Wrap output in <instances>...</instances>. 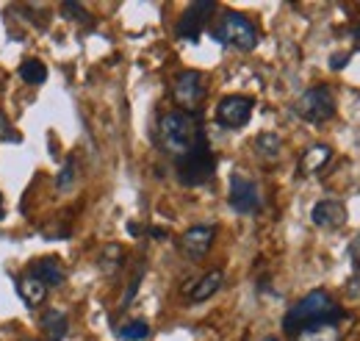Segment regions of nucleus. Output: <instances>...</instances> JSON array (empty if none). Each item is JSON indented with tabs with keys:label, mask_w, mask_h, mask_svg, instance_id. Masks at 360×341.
Listing matches in <instances>:
<instances>
[{
	"label": "nucleus",
	"mask_w": 360,
	"mask_h": 341,
	"mask_svg": "<svg viewBox=\"0 0 360 341\" xmlns=\"http://www.w3.org/2000/svg\"><path fill=\"white\" fill-rule=\"evenodd\" d=\"M341 316H344V311L333 302V297L327 292L316 289L311 294H305L297 305H291V311L283 316V330L288 336H297L314 325H327V322L338 325Z\"/></svg>",
	"instance_id": "obj_1"
},
{
	"label": "nucleus",
	"mask_w": 360,
	"mask_h": 341,
	"mask_svg": "<svg viewBox=\"0 0 360 341\" xmlns=\"http://www.w3.org/2000/svg\"><path fill=\"white\" fill-rule=\"evenodd\" d=\"M205 133L200 128L197 117L194 114H186V111H167L158 123V142L161 147L175 156V159H183Z\"/></svg>",
	"instance_id": "obj_2"
},
{
	"label": "nucleus",
	"mask_w": 360,
	"mask_h": 341,
	"mask_svg": "<svg viewBox=\"0 0 360 341\" xmlns=\"http://www.w3.org/2000/svg\"><path fill=\"white\" fill-rule=\"evenodd\" d=\"M178 180L183 186H202V183H208L211 178H214V172H217V156H214V150H211V144H208V139L202 136L183 159H178Z\"/></svg>",
	"instance_id": "obj_3"
},
{
	"label": "nucleus",
	"mask_w": 360,
	"mask_h": 341,
	"mask_svg": "<svg viewBox=\"0 0 360 341\" xmlns=\"http://www.w3.org/2000/svg\"><path fill=\"white\" fill-rule=\"evenodd\" d=\"M214 37L217 42L227 44V47H236V50H255L258 47V28L250 17L238 14V11H225L214 28Z\"/></svg>",
	"instance_id": "obj_4"
},
{
	"label": "nucleus",
	"mask_w": 360,
	"mask_h": 341,
	"mask_svg": "<svg viewBox=\"0 0 360 341\" xmlns=\"http://www.w3.org/2000/svg\"><path fill=\"white\" fill-rule=\"evenodd\" d=\"M297 117H302L305 123H327L335 117V97L330 92V86H314L308 92H302L294 103Z\"/></svg>",
	"instance_id": "obj_5"
},
{
	"label": "nucleus",
	"mask_w": 360,
	"mask_h": 341,
	"mask_svg": "<svg viewBox=\"0 0 360 341\" xmlns=\"http://www.w3.org/2000/svg\"><path fill=\"white\" fill-rule=\"evenodd\" d=\"M172 97L180 106V111L194 114L200 108V103L205 100V75L197 70H183L172 84Z\"/></svg>",
	"instance_id": "obj_6"
},
{
	"label": "nucleus",
	"mask_w": 360,
	"mask_h": 341,
	"mask_svg": "<svg viewBox=\"0 0 360 341\" xmlns=\"http://www.w3.org/2000/svg\"><path fill=\"white\" fill-rule=\"evenodd\" d=\"M214 8H217V3H211V0L191 3V6L183 11V17L178 20L175 34H178L180 39H186V42H197L200 34H202V28H205V23H208V17L214 14Z\"/></svg>",
	"instance_id": "obj_7"
},
{
	"label": "nucleus",
	"mask_w": 360,
	"mask_h": 341,
	"mask_svg": "<svg viewBox=\"0 0 360 341\" xmlns=\"http://www.w3.org/2000/svg\"><path fill=\"white\" fill-rule=\"evenodd\" d=\"M250 117H252V100L244 97V94H227V97L219 100V106H217L219 125H225L230 130L244 128L250 123Z\"/></svg>",
	"instance_id": "obj_8"
},
{
	"label": "nucleus",
	"mask_w": 360,
	"mask_h": 341,
	"mask_svg": "<svg viewBox=\"0 0 360 341\" xmlns=\"http://www.w3.org/2000/svg\"><path fill=\"white\" fill-rule=\"evenodd\" d=\"M230 206L238 213H255L261 211V192L258 183L244 178V175H233L230 178Z\"/></svg>",
	"instance_id": "obj_9"
},
{
	"label": "nucleus",
	"mask_w": 360,
	"mask_h": 341,
	"mask_svg": "<svg viewBox=\"0 0 360 341\" xmlns=\"http://www.w3.org/2000/svg\"><path fill=\"white\" fill-rule=\"evenodd\" d=\"M217 239V228L214 225H194L180 236V253L191 261H200L202 256H208V250L214 247Z\"/></svg>",
	"instance_id": "obj_10"
},
{
	"label": "nucleus",
	"mask_w": 360,
	"mask_h": 341,
	"mask_svg": "<svg viewBox=\"0 0 360 341\" xmlns=\"http://www.w3.org/2000/svg\"><path fill=\"white\" fill-rule=\"evenodd\" d=\"M316 228H324V230H338L347 225V206L341 200H319L311 211Z\"/></svg>",
	"instance_id": "obj_11"
},
{
	"label": "nucleus",
	"mask_w": 360,
	"mask_h": 341,
	"mask_svg": "<svg viewBox=\"0 0 360 341\" xmlns=\"http://www.w3.org/2000/svg\"><path fill=\"white\" fill-rule=\"evenodd\" d=\"M222 283H225V275H222L219 269H211V272H208V275H202L197 283L186 286L183 292L188 294L191 302H205V299H211L219 289H222Z\"/></svg>",
	"instance_id": "obj_12"
},
{
	"label": "nucleus",
	"mask_w": 360,
	"mask_h": 341,
	"mask_svg": "<svg viewBox=\"0 0 360 341\" xmlns=\"http://www.w3.org/2000/svg\"><path fill=\"white\" fill-rule=\"evenodd\" d=\"M330 159H333V147L330 144H311L300 156L297 170H300V175H316V172H321L330 164Z\"/></svg>",
	"instance_id": "obj_13"
},
{
	"label": "nucleus",
	"mask_w": 360,
	"mask_h": 341,
	"mask_svg": "<svg viewBox=\"0 0 360 341\" xmlns=\"http://www.w3.org/2000/svg\"><path fill=\"white\" fill-rule=\"evenodd\" d=\"M28 275H34L37 280H42L47 289L50 286H61L64 283V266L58 264V258H39L34 266H31V272Z\"/></svg>",
	"instance_id": "obj_14"
},
{
	"label": "nucleus",
	"mask_w": 360,
	"mask_h": 341,
	"mask_svg": "<svg viewBox=\"0 0 360 341\" xmlns=\"http://www.w3.org/2000/svg\"><path fill=\"white\" fill-rule=\"evenodd\" d=\"M67 330H70V319H67L64 311H58V308L45 311V316H42V333H45L47 341H64Z\"/></svg>",
	"instance_id": "obj_15"
},
{
	"label": "nucleus",
	"mask_w": 360,
	"mask_h": 341,
	"mask_svg": "<svg viewBox=\"0 0 360 341\" xmlns=\"http://www.w3.org/2000/svg\"><path fill=\"white\" fill-rule=\"evenodd\" d=\"M17 292H20V297H22V302H25L28 308L42 305L45 297H47V286L42 283V280H37L34 275L20 278V280H17Z\"/></svg>",
	"instance_id": "obj_16"
},
{
	"label": "nucleus",
	"mask_w": 360,
	"mask_h": 341,
	"mask_svg": "<svg viewBox=\"0 0 360 341\" xmlns=\"http://www.w3.org/2000/svg\"><path fill=\"white\" fill-rule=\"evenodd\" d=\"M122 264H125V250H122L120 244H105V247L100 250V256H97V266H100V272H105V275H114Z\"/></svg>",
	"instance_id": "obj_17"
},
{
	"label": "nucleus",
	"mask_w": 360,
	"mask_h": 341,
	"mask_svg": "<svg viewBox=\"0 0 360 341\" xmlns=\"http://www.w3.org/2000/svg\"><path fill=\"white\" fill-rule=\"evenodd\" d=\"M297 341H341V330L338 325L327 322V325H314L302 333H297Z\"/></svg>",
	"instance_id": "obj_18"
},
{
	"label": "nucleus",
	"mask_w": 360,
	"mask_h": 341,
	"mask_svg": "<svg viewBox=\"0 0 360 341\" xmlns=\"http://www.w3.org/2000/svg\"><path fill=\"white\" fill-rule=\"evenodd\" d=\"M20 78H22L25 84H45L47 67L39 58H25V61L20 64Z\"/></svg>",
	"instance_id": "obj_19"
},
{
	"label": "nucleus",
	"mask_w": 360,
	"mask_h": 341,
	"mask_svg": "<svg viewBox=\"0 0 360 341\" xmlns=\"http://www.w3.org/2000/svg\"><path fill=\"white\" fill-rule=\"evenodd\" d=\"M280 147H283V142H280V136H274V133H261V136L255 139V150H258V156H261L264 161H274V159L280 156Z\"/></svg>",
	"instance_id": "obj_20"
},
{
	"label": "nucleus",
	"mask_w": 360,
	"mask_h": 341,
	"mask_svg": "<svg viewBox=\"0 0 360 341\" xmlns=\"http://www.w3.org/2000/svg\"><path fill=\"white\" fill-rule=\"evenodd\" d=\"M120 339H122V341H144V339H150V325H147V322H141V319L128 322V325H122V328H120Z\"/></svg>",
	"instance_id": "obj_21"
},
{
	"label": "nucleus",
	"mask_w": 360,
	"mask_h": 341,
	"mask_svg": "<svg viewBox=\"0 0 360 341\" xmlns=\"http://www.w3.org/2000/svg\"><path fill=\"white\" fill-rule=\"evenodd\" d=\"M61 8H64V14H67L70 20H75V23H86V25L91 23V14L81 6V3H75V0H67Z\"/></svg>",
	"instance_id": "obj_22"
},
{
	"label": "nucleus",
	"mask_w": 360,
	"mask_h": 341,
	"mask_svg": "<svg viewBox=\"0 0 360 341\" xmlns=\"http://www.w3.org/2000/svg\"><path fill=\"white\" fill-rule=\"evenodd\" d=\"M75 159H67L64 161V167L58 172V178H56V183H58V189H70L72 186V180H75Z\"/></svg>",
	"instance_id": "obj_23"
},
{
	"label": "nucleus",
	"mask_w": 360,
	"mask_h": 341,
	"mask_svg": "<svg viewBox=\"0 0 360 341\" xmlns=\"http://www.w3.org/2000/svg\"><path fill=\"white\" fill-rule=\"evenodd\" d=\"M141 275H144V266H139V272L134 275V280H131V286H128V292H125V297H122V308L136 297V292H139V283H141Z\"/></svg>",
	"instance_id": "obj_24"
},
{
	"label": "nucleus",
	"mask_w": 360,
	"mask_h": 341,
	"mask_svg": "<svg viewBox=\"0 0 360 341\" xmlns=\"http://www.w3.org/2000/svg\"><path fill=\"white\" fill-rule=\"evenodd\" d=\"M349 258H352V266L360 272V233L352 239V244H349Z\"/></svg>",
	"instance_id": "obj_25"
},
{
	"label": "nucleus",
	"mask_w": 360,
	"mask_h": 341,
	"mask_svg": "<svg viewBox=\"0 0 360 341\" xmlns=\"http://www.w3.org/2000/svg\"><path fill=\"white\" fill-rule=\"evenodd\" d=\"M0 139H3V142H8V139H14V142H17V139H20L17 133H11V130H8L6 120H3V114H0Z\"/></svg>",
	"instance_id": "obj_26"
},
{
	"label": "nucleus",
	"mask_w": 360,
	"mask_h": 341,
	"mask_svg": "<svg viewBox=\"0 0 360 341\" xmlns=\"http://www.w3.org/2000/svg\"><path fill=\"white\" fill-rule=\"evenodd\" d=\"M347 64V56H333V70H341Z\"/></svg>",
	"instance_id": "obj_27"
},
{
	"label": "nucleus",
	"mask_w": 360,
	"mask_h": 341,
	"mask_svg": "<svg viewBox=\"0 0 360 341\" xmlns=\"http://www.w3.org/2000/svg\"><path fill=\"white\" fill-rule=\"evenodd\" d=\"M0 216H3V197H0Z\"/></svg>",
	"instance_id": "obj_28"
},
{
	"label": "nucleus",
	"mask_w": 360,
	"mask_h": 341,
	"mask_svg": "<svg viewBox=\"0 0 360 341\" xmlns=\"http://www.w3.org/2000/svg\"><path fill=\"white\" fill-rule=\"evenodd\" d=\"M264 341H280V339H274V336H269V339H264Z\"/></svg>",
	"instance_id": "obj_29"
},
{
	"label": "nucleus",
	"mask_w": 360,
	"mask_h": 341,
	"mask_svg": "<svg viewBox=\"0 0 360 341\" xmlns=\"http://www.w3.org/2000/svg\"><path fill=\"white\" fill-rule=\"evenodd\" d=\"M355 34H358V39H360V25H358V31H355Z\"/></svg>",
	"instance_id": "obj_30"
},
{
	"label": "nucleus",
	"mask_w": 360,
	"mask_h": 341,
	"mask_svg": "<svg viewBox=\"0 0 360 341\" xmlns=\"http://www.w3.org/2000/svg\"><path fill=\"white\" fill-rule=\"evenodd\" d=\"M22 341H37V339H22Z\"/></svg>",
	"instance_id": "obj_31"
}]
</instances>
